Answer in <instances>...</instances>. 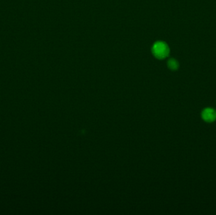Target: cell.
Instances as JSON below:
<instances>
[{
    "label": "cell",
    "instance_id": "1",
    "mask_svg": "<svg viewBox=\"0 0 216 215\" xmlns=\"http://www.w3.org/2000/svg\"><path fill=\"white\" fill-rule=\"evenodd\" d=\"M153 55L159 59L167 57L169 54V48L166 43L162 41L156 42L152 46Z\"/></svg>",
    "mask_w": 216,
    "mask_h": 215
},
{
    "label": "cell",
    "instance_id": "2",
    "mask_svg": "<svg viewBox=\"0 0 216 215\" xmlns=\"http://www.w3.org/2000/svg\"><path fill=\"white\" fill-rule=\"evenodd\" d=\"M201 117L207 123H212L216 120V110L212 107H206L201 112Z\"/></svg>",
    "mask_w": 216,
    "mask_h": 215
},
{
    "label": "cell",
    "instance_id": "3",
    "mask_svg": "<svg viewBox=\"0 0 216 215\" xmlns=\"http://www.w3.org/2000/svg\"><path fill=\"white\" fill-rule=\"evenodd\" d=\"M179 66L178 61L174 58L169 59L167 61V67L172 71H176L179 68Z\"/></svg>",
    "mask_w": 216,
    "mask_h": 215
}]
</instances>
